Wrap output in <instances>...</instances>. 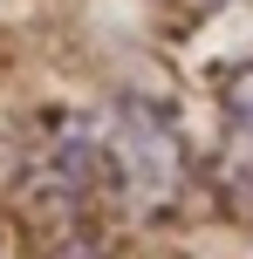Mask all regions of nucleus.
<instances>
[{"label": "nucleus", "mask_w": 253, "mask_h": 259, "mask_svg": "<svg viewBox=\"0 0 253 259\" xmlns=\"http://www.w3.org/2000/svg\"><path fill=\"white\" fill-rule=\"evenodd\" d=\"M226 116L240 123V130H253V68H240V75H233V89H226Z\"/></svg>", "instance_id": "1"}, {"label": "nucleus", "mask_w": 253, "mask_h": 259, "mask_svg": "<svg viewBox=\"0 0 253 259\" xmlns=\"http://www.w3.org/2000/svg\"><path fill=\"white\" fill-rule=\"evenodd\" d=\"M62 259H82V252H62Z\"/></svg>", "instance_id": "2"}]
</instances>
